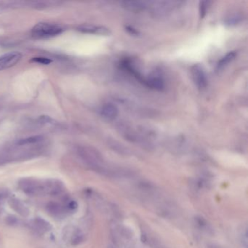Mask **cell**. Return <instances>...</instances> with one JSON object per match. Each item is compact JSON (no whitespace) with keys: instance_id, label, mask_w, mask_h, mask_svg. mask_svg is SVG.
I'll return each instance as SVG.
<instances>
[{"instance_id":"cell-1","label":"cell","mask_w":248,"mask_h":248,"mask_svg":"<svg viewBox=\"0 0 248 248\" xmlns=\"http://www.w3.org/2000/svg\"><path fill=\"white\" fill-rule=\"evenodd\" d=\"M63 29L59 25L50 23H39L33 27L31 34L35 38H48L59 35Z\"/></svg>"},{"instance_id":"cell-2","label":"cell","mask_w":248,"mask_h":248,"mask_svg":"<svg viewBox=\"0 0 248 248\" xmlns=\"http://www.w3.org/2000/svg\"><path fill=\"white\" fill-rule=\"evenodd\" d=\"M19 186L26 194L29 195H40L47 192L45 186L30 179L23 180L20 182Z\"/></svg>"},{"instance_id":"cell-3","label":"cell","mask_w":248,"mask_h":248,"mask_svg":"<svg viewBox=\"0 0 248 248\" xmlns=\"http://www.w3.org/2000/svg\"><path fill=\"white\" fill-rule=\"evenodd\" d=\"M193 80L195 85L199 90H204L208 85V81L207 74L201 65L195 64L192 67L191 69Z\"/></svg>"},{"instance_id":"cell-4","label":"cell","mask_w":248,"mask_h":248,"mask_svg":"<svg viewBox=\"0 0 248 248\" xmlns=\"http://www.w3.org/2000/svg\"><path fill=\"white\" fill-rule=\"evenodd\" d=\"M21 58V53L18 52H10L0 56V71L14 66Z\"/></svg>"},{"instance_id":"cell-5","label":"cell","mask_w":248,"mask_h":248,"mask_svg":"<svg viewBox=\"0 0 248 248\" xmlns=\"http://www.w3.org/2000/svg\"><path fill=\"white\" fill-rule=\"evenodd\" d=\"M144 84L149 87L158 91H161L165 88V82L163 78L157 74L152 75L149 78L145 79Z\"/></svg>"},{"instance_id":"cell-6","label":"cell","mask_w":248,"mask_h":248,"mask_svg":"<svg viewBox=\"0 0 248 248\" xmlns=\"http://www.w3.org/2000/svg\"><path fill=\"white\" fill-rule=\"evenodd\" d=\"M77 30L83 33L89 34H97L108 36L111 34V31L108 29L103 26H95L92 25H84L77 28Z\"/></svg>"},{"instance_id":"cell-7","label":"cell","mask_w":248,"mask_h":248,"mask_svg":"<svg viewBox=\"0 0 248 248\" xmlns=\"http://www.w3.org/2000/svg\"><path fill=\"white\" fill-rule=\"evenodd\" d=\"M101 115L106 119L112 121L118 115V108L114 104L108 103L105 104L101 109Z\"/></svg>"},{"instance_id":"cell-8","label":"cell","mask_w":248,"mask_h":248,"mask_svg":"<svg viewBox=\"0 0 248 248\" xmlns=\"http://www.w3.org/2000/svg\"><path fill=\"white\" fill-rule=\"evenodd\" d=\"M122 4H123V6L125 8L128 9L129 10L139 11L146 8L149 6L150 2L143 1H126L122 2Z\"/></svg>"},{"instance_id":"cell-9","label":"cell","mask_w":248,"mask_h":248,"mask_svg":"<svg viewBox=\"0 0 248 248\" xmlns=\"http://www.w3.org/2000/svg\"><path fill=\"white\" fill-rule=\"evenodd\" d=\"M194 224L199 230L207 234H210L213 232V229L211 228L210 224L202 216H196L194 218Z\"/></svg>"},{"instance_id":"cell-10","label":"cell","mask_w":248,"mask_h":248,"mask_svg":"<svg viewBox=\"0 0 248 248\" xmlns=\"http://www.w3.org/2000/svg\"><path fill=\"white\" fill-rule=\"evenodd\" d=\"M10 205L13 210L16 211L20 215L26 216L29 215V210L20 202L19 200L11 199L10 201Z\"/></svg>"},{"instance_id":"cell-11","label":"cell","mask_w":248,"mask_h":248,"mask_svg":"<svg viewBox=\"0 0 248 248\" xmlns=\"http://www.w3.org/2000/svg\"><path fill=\"white\" fill-rule=\"evenodd\" d=\"M236 56V51H231L229 53H227L226 55L223 57L220 60L218 61V69H220L226 66L229 64V63L231 62L235 58Z\"/></svg>"},{"instance_id":"cell-12","label":"cell","mask_w":248,"mask_h":248,"mask_svg":"<svg viewBox=\"0 0 248 248\" xmlns=\"http://www.w3.org/2000/svg\"><path fill=\"white\" fill-rule=\"evenodd\" d=\"M47 210L50 214L55 217H61L63 213V210L60 204L55 202H50L47 205Z\"/></svg>"},{"instance_id":"cell-13","label":"cell","mask_w":248,"mask_h":248,"mask_svg":"<svg viewBox=\"0 0 248 248\" xmlns=\"http://www.w3.org/2000/svg\"><path fill=\"white\" fill-rule=\"evenodd\" d=\"M34 225L40 231H48L49 229L51 228L50 225L48 222L45 221V220H43L42 218H36L34 220Z\"/></svg>"},{"instance_id":"cell-14","label":"cell","mask_w":248,"mask_h":248,"mask_svg":"<svg viewBox=\"0 0 248 248\" xmlns=\"http://www.w3.org/2000/svg\"><path fill=\"white\" fill-rule=\"evenodd\" d=\"M84 240V236L80 231L77 230L74 232L71 237V244L74 245H77L82 242Z\"/></svg>"},{"instance_id":"cell-15","label":"cell","mask_w":248,"mask_h":248,"mask_svg":"<svg viewBox=\"0 0 248 248\" xmlns=\"http://www.w3.org/2000/svg\"><path fill=\"white\" fill-rule=\"evenodd\" d=\"M42 139V138L41 136H34V137H30L24 138V139L20 140L18 142V144L20 145H24V144H29V143H34L40 141Z\"/></svg>"},{"instance_id":"cell-16","label":"cell","mask_w":248,"mask_h":248,"mask_svg":"<svg viewBox=\"0 0 248 248\" xmlns=\"http://www.w3.org/2000/svg\"><path fill=\"white\" fill-rule=\"evenodd\" d=\"M209 2L202 1L199 3V15L200 18H204L206 15L207 11H208Z\"/></svg>"},{"instance_id":"cell-17","label":"cell","mask_w":248,"mask_h":248,"mask_svg":"<svg viewBox=\"0 0 248 248\" xmlns=\"http://www.w3.org/2000/svg\"><path fill=\"white\" fill-rule=\"evenodd\" d=\"M31 62L37 63L43 65H48L52 62V61L50 58H44V57H36V58H34L31 60Z\"/></svg>"},{"instance_id":"cell-18","label":"cell","mask_w":248,"mask_h":248,"mask_svg":"<svg viewBox=\"0 0 248 248\" xmlns=\"http://www.w3.org/2000/svg\"><path fill=\"white\" fill-rule=\"evenodd\" d=\"M78 204L75 201H71L69 202V203L68 204V209L70 210H75L77 208Z\"/></svg>"},{"instance_id":"cell-19","label":"cell","mask_w":248,"mask_h":248,"mask_svg":"<svg viewBox=\"0 0 248 248\" xmlns=\"http://www.w3.org/2000/svg\"><path fill=\"white\" fill-rule=\"evenodd\" d=\"M8 196V190L0 189V202L4 200Z\"/></svg>"},{"instance_id":"cell-20","label":"cell","mask_w":248,"mask_h":248,"mask_svg":"<svg viewBox=\"0 0 248 248\" xmlns=\"http://www.w3.org/2000/svg\"><path fill=\"white\" fill-rule=\"evenodd\" d=\"M8 223L10 225H14L17 223V219L14 217H10L8 218Z\"/></svg>"}]
</instances>
